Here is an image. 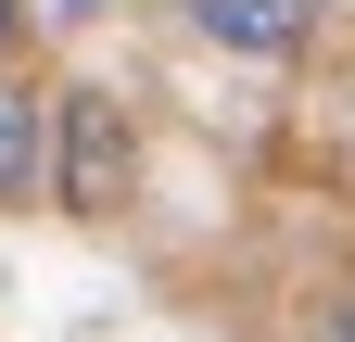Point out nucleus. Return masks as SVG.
<instances>
[{
  "label": "nucleus",
  "mask_w": 355,
  "mask_h": 342,
  "mask_svg": "<svg viewBox=\"0 0 355 342\" xmlns=\"http://www.w3.org/2000/svg\"><path fill=\"white\" fill-rule=\"evenodd\" d=\"M51 203L64 216H127V203H140V127H127V102L114 89H51Z\"/></svg>",
  "instance_id": "f257e3e1"
},
{
  "label": "nucleus",
  "mask_w": 355,
  "mask_h": 342,
  "mask_svg": "<svg viewBox=\"0 0 355 342\" xmlns=\"http://www.w3.org/2000/svg\"><path fill=\"white\" fill-rule=\"evenodd\" d=\"M330 0H178V26L203 38V51H229V64H292L304 38H318Z\"/></svg>",
  "instance_id": "f03ea898"
},
{
  "label": "nucleus",
  "mask_w": 355,
  "mask_h": 342,
  "mask_svg": "<svg viewBox=\"0 0 355 342\" xmlns=\"http://www.w3.org/2000/svg\"><path fill=\"white\" fill-rule=\"evenodd\" d=\"M13 203H51V89L0 64V216Z\"/></svg>",
  "instance_id": "7ed1b4c3"
},
{
  "label": "nucleus",
  "mask_w": 355,
  "mask_h": 342,
  "mask_svg": "<svg viewBox=\"0 0 355 342\" xmlns=\"http://www.w3.org/2000/svg\"><path fill=\"white\" fill-rule=\"evenodd\" d=\"M114 0H26V26H51V38H76V26H102Z\"/></svg>",
  "instance_id": "20e7f679"
},
{
  "label": "nucleus",
  "mask_w": 355,
  "mask_h": 342,
  "mask_svg": "<svg viewBox=\"0 0 355 342\" xmlns=\"http://www.w3.org/2000/svg\"><path fill=\"white\" fill-rule=\"evenodd\" d=\"M26 38H38V26H26V0H0V64H13Z\"/></svg>",
  "instance_id": "39448f33"
},
{
  "label": "nucleus",
  "mask_w": 355,
  "mask_h": 342,
  "mask_svg": "<svg viewBox=\"0 0 355 342\" xmlns=\"http://www.w3.org/2000/svg\"><path fill=\"white\" fill-rule=\"evenodd\" d=\"M318 342H355V305H343V317H330V330H318Z\"/></svg>",
  "instance_id": "423d86ee"
}]
</instances>
